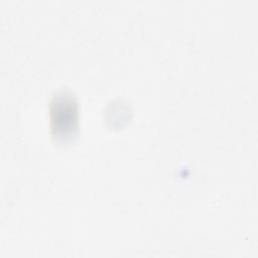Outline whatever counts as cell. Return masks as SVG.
Masks as SVG:
<instances>
[{
	"instance_id": "obj_1",
	"label": "cell",
	"mask_w": 258,
	"mask_h": 258,
	"mask_svg": "<svg viewBox=\"0 0 258 258\" xmlns=\"http://www.w3.org/2000/svg\"><path fill=\"white\" fill-rule=\"evenodd\" d=\"M50 129L52 137L58 142H66L75 137L79 128L78 103L74 95L57 93L50 100Z\"/></svg>"
}]
</instances>
